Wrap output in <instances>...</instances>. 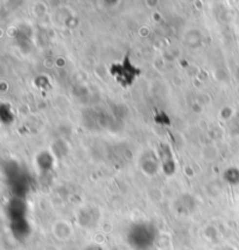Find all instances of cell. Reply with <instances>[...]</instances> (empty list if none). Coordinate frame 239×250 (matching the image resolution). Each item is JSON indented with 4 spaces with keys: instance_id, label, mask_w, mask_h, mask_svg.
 <instances>
[{
    "instance_id": "52a82bcc",
    "label": "cell",
    "mask_w": 239,
    "mask_h": 250,
    "mask_svg": "<svg viewBox=\"0 0 239 250\" xmlns=\"http://www.w3.org/2000/svg\"><path fill=\"white\" fill-rule=\"evenodd\" d=\"M48 250H50V249H48Z\"/></svg>"
},
{
    "instance_id": "277c9868",
    "label": "cell",
    "mask_w": 239,
    "mask_h": 250,
    "mask_svg": "<svg viewBox=\"0 0 239 250\" xmlns=\"http://www.w3.org/2000/svg\"><path fill=\"white\" fill-rule=\"evenodd\" d=\"M27 213V206L25 201L21 199L16 198L12 199L7 205V215L11 221H16V220L25 219Z\"/></svg>"
},
{
    "instance_id": "7a4b0ae2",
    "label": "cell",
    "mask_w": 239,
    "mask_h": 250,
    "mask_svg": "<svg viewBox=\"0 0 239 250\" xmlns=\"http://www.w3.org/2000/svg\"><path fill=\"white\" fill-rule=\"evenodd\" d=\"M77 223L80 227L90 229L97 226L100 222V212L94 207H83L77 213Z\"/></svg>"
},
{
    "instance_id": "8992f818",
    "label": "cell",
    "mask_w": 239,
    "mask_h": 250,
    "mask_svg": "<svg viewBox=\"0 0 239 250\" xmlns=\"http://www.w3.org/2000/svg\"><path fill=\"white\" fill-rule=\"evenodd\" d=\"M82 250H106L101 245L98 243H90V245H86Z\"/></svg>"
},
{
    "instance_id": "3957f363",
    "label": "cell",
    "mask_w": 239,
    "mask_h": 250,
    "mask_svg": "<svg viewBox=\"0 0 239 250\" xmlns=\"http://www.w3.org/2000/svg\"><path fill=\"white\" fill-rule=\"evenodd\" d=\"M10 229L13 237L18 241L26 240L32 233L31 223H29V221H27L26 218L16 220V221H11Z\"/></svg>"
},
{
    "instance_id": "6da1fadb",
    "label": "cell",
    "mask_w": 239,
    "mask_h": 250,
    "mask_svg": "<svg viewBox=\"0 0 239 250\" xmlns=\"http://www.w3.org/2000/svg\"><path fill=\"white\" fill-rule=\"evenodd\" d=\"M158 240V229L153 223L139 221L130 226L126 233L128 246L133 250H149Z\"/></svg>"
},
{
    "instance_id": "5b68a950",
    "label": "cell",
    "mask_w": 239,
    "mask_h": 250,
    "mask_svg": "<svg viewBox=\"0 0 239 250\" xmlns=\"http://www.w3.org/2000/svg\"><path fill=\"white\" fill-rule=\"evenodd\" d=\"M53 235L60 241H67L73 235V228L65 220H59L53 225Z\"/></svg>"
}]
</instances>
